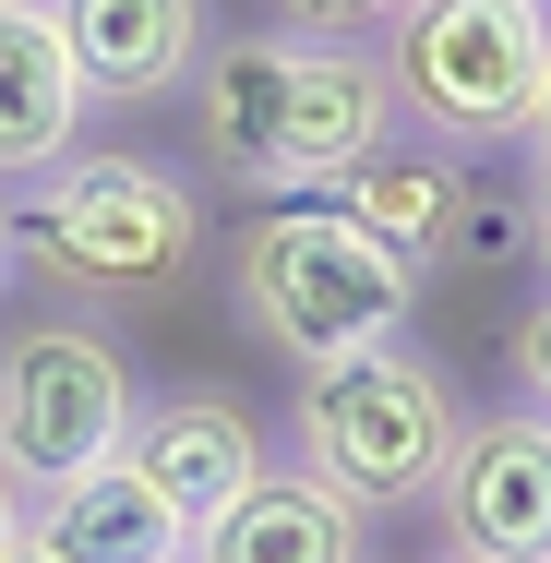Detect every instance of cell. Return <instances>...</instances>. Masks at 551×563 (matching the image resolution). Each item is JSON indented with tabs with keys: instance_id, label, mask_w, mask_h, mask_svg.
<instances>
[{
	"instance_id": "1",
	"label": "cell",
	"mask_w": 551,
	"mask_h": 563,
	"mask_svg": "<svg viewBox=\"0 0 551 563\" xmlns=\"http://www.w3.org/2000/svg\"><path fill=\"white\" fill-rule=\"evenodd\" d=\"M192 132H205L217 180L264 192V205H300V192H335L360 156L396 144V97H384L372 48L252 24V36H205V60H192Z\"/></svg>"
},
{
	"instance_id": "2",
	"label": "cell",
	"mask_w": 551,
	"mask_h": 563,
	"mask_svg": "<svg viewBox=\"0 0 551 563\" xmlns=\"http://www.w3.org/2000/svg\"><path fill=\"white\" fill-rule=\"evenodd\" d=\"M372 60H384L408 144L504 156V144H528L540 85H551V0H408L372 36Z\"/></svg>"
},
{
	"instance_id": "3",
	"label": "cell",
	"mask_w": 551,
	"mask_h": 563,
	"mask_svg": "<svg viewBox=\"0 0 551 563\" xmlns=\"http://www.w3.org/2000/svg\"><path fill=\"white\" fill-rule=\"evenodd\" d=\"M0 205H12V264H36L48 288H85V300H156L205 252L192 168H168V156H60Z\"/></svg>"
},
{
	"instance_id": "4",
	"label": "cell",
	"mask_w": 551,
	"mask_h": 563,
	"mask_svg": "<svg viewBox=\"0 0 551 563\" xmlns=\"http://www.w3.org/2000/svg\"><path fill=\"white\" fill-rule=\"evenodd\" d=\"M228 300L288 372H324V360H360V347H396L420 288L384 264V240H360L324 192H300V205H264L228 240Z\"/></svg>"
},
{
	"instance_id": "5",
	"label": "cell",
	"mask_w": 551,
	"mask_h": 563,
	"mask_svg": "<svg viewBox=\"0 0 551 563\" xmlns=\"http://www.w3.org/2000/svg\"><path fill=\"white\" fill-rule=\"evenodd\" d=\"M455 384L420 347H360V360H324L300 372V408H288V444H300V479H324L348 516H396L432 492V467L455 455Z\"/></svg>"
},
{
	"instance_id": "6",
	"label": "cell",
	"mask_w": 551,
	"mask_h": 563,
	"mask_svg": "<svg viewBox=\"0 0 551 563\" xmlns=\"http://www.w3.org/2000/svg\"><path fill=\"white\" fill-rule=\"evenodd\" d=\"M132 408H144V384H132V360L97 324H60L48 312V324H12L0 336V479L12 492H48V479L120 455Z\"/></svg>"
},
{
	"instance_id": "7",
	"label": "cell",
	"mask_w": 551,
	"mask_h": 563,
	"mask_svg": "<svg viewBox=\"0 0 551 563\" xmlns=\"http://www.w3.org/2000/svg\"><path fill=\"white\" fill-rule=\"evenodd\" d=\"M420 504L443 528V563H551V420L540 408L455 420V455Z\"/></svg>"
},
{
	"instance_id": "8",
	"label": "cell",
	"mask_w": 551,
	"mask_h": 563,
	"mask_svg": "<svg viewBox=\"0 0 551 563\" xmlns=\"http://www.w3.org/2000/svg\"><path fill=\"white\" fill-rule=\"evenodd\" d=\"M335 217L360 228V240H384V264L408 276V288H432L443 264H467L492 217H480V180H467V156H432V144H384V156H360L348 180L324 192Z\"/></svg>"
},
{
	"instance_id": "9",
	"label": "cell",
	"mask_w": 551,
	"mask_h": 563,
	"mask_svg": "<svg viewBox=\"0 0 551 563\" xmlns=\"http://www.w3.org/2000/svg\"><path fill=\"white\" fill-rule=\"evenodd\" d=\"M120 455L144 467V492H156L180 528L228 516V504L276 467L264 420H252L240 396H217V384H192V396H144V408H132V432H120Z\"/></svg>"
},
{
	"instance_id": "10",
	"label": "cell",
	"mask_w": 551,
	"mask_h": 563,
	"mask_svg": "<svg viewBox=\"0 0 551 563\" xmlns=\"http://www.w3.org/2000/svg\"><path fill=\"white\" fill-rule=\"evenodd\" d=\"M60 48H73V85L85 109H144V97H180L192 60H205V0H48Z\"/></svg>"
},
{
	"instance_id": "11",
	"label": "cell",
	"mask_w": 551,
	"mask_h": 563,
	"mask_svg": "<svg viewBox=\"0 0 551 563\" xmlns=\"http://www.w3.org/2000/svg\"><path fill=\"white\" fill-rule=\"evenodd\" d=\"M24 552L36 563H192V528L144 492L132 455H97V467L24 492Z\"/></svg>"
},
{
	"instance_id": "12",
	"label": "cell",
	"mask_w": 551,
	"mask_h": 563,
	"mask_svg": "<svg viewBox=\"0 0 551 563\" xmlns=\"http://www.w3.org/2000/svg\"><path fill=\"white\" fill-rule=\"evenodd\" d=\"M192 563H372V516H348L300 467H264L228 516L192 528Z\"/></svg>"
},
{
	"instance_id": "13",
	"label": "cell",
	"mask_w": 551,
	"mask_h": 563,
	"mask_svg": "<svg viewBox=\"0 0 551 563\" xmlns=\"http://www.w3.org/2000/svg\"><path fill=\"white\" fill-rule=\"evenodd\" d=\"M73 132H85V85H73V48H60L48 0H0V180L60 168Z\"/></svg>"
},
{
	"instance_id": "14",
	"label": "cell",
	"mask_w": 551,
	"mask_h": 563,
	"mask_svg": "<svg viewBox=\"0 0 551 563\" xmlns=\"http://www.w3.org/2000/svg\"><path fill=\"white\" fill-rule=\"evenodd\" d=\"M396 12H408V0H276V24H288V36H348V48H372Z\"/></svg>"
},
{
	"instance_id": "15",
	"label": "cell",
	"mask_w": 551,
	"mask_h": 563,
	"mask_svg": "<svg viewBox=\"0 0 551 563\" xmlns=\"http://www.w3.org/2000/svg\"><path fill=\"white\" fill-rule=\"evenodd\" d=\"M516 384H528V408L551 420V288L516 312Z\"/></svg>"
},
{
	"instance_id": "16",
	"label": "cell",
	"mask_w": 551,
	"mask_h": 563,
	"mask_svg": "<svg viewBox=\"0 0 551 563\" xmlns=\"http://www.w3.org/2000/svg\"><path fill=\"white\" fill-rule=\"evenodd\" d=\"M516 240H528V264L551 276V156H528V205H516Z\"/></svg>"
},
{
	"instance_id": "17",
	"label": "cell",
	"mask_w": 551,
	"mask_h": 563,
	"mask_svg": "<svg viewBox=\"0 0 551 563\" xmlns=\"http://www.w3.org/2000/svg\"><path fill=\"white\" fill-rule=\"evenodd\" d=\"M12 540H24V492L0 479V552H12Z\"/></svg>"
},
{
	"instance_id": "18",
	"label": "cell",
	"mask_w": 551,
	"mask_h": 563,
	"mask_svg": "<svg viewBox=\"0 0 551 563\" xmlns=\"http://www.w3.org/2000/svg\"><path fill=\"white\" fill-rule=\"evenodd\" d=\"M528 156H551V85H540V120H528Z\"/></svg>"
},
{
	"instance_id": "19",
	"label": "cell",
	"mask_w": 551,
	"mask_h": 563,
	"mask_svg": "<svg viewBox=\"0 0 551 563\" xmlns=\"http://www.w3.org/2000/svg\"><path fill=\"white\" fill-rule=\"evenodd\" d=\"M0 288H12V205H0Z\"/></svg>"
},
{
	"instance_id": "20",
	"label": "cell",
	"mask_w": 551,
	"mask_h": 563,
	"mask_svg": "<svg viewBox=\"0 0 551 563\" xmlns=\"http://www.w3.org/2000/svg\"><path fill=\"white\" fill-rule=\"evenodd\" d=\"M0 563H36V552H24V540H12V552H0Z\"/></svg>"
}]
</instances>
